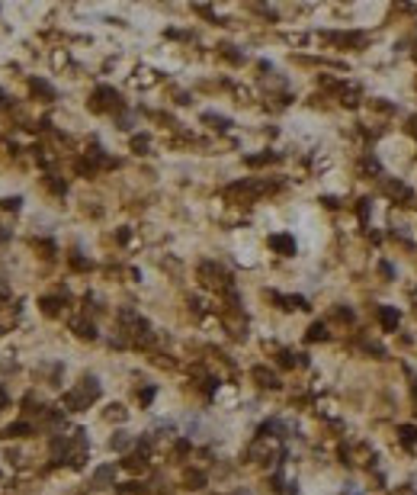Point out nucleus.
<instances>
[{
	"label": "nucleus",
	"instance_id": "obj_1",
	"mask_svg": "<svg viewBox=\"0 0 417 495\" xmlns=\"http://www.w3.org/2000/svg\"><path fill=\"white\" fill-rule=\"evenodd\" d=\"M93 399H100V383H97V376H84V383L64 396V405L71 412H80V409H87Z\"/></svg>",
	"mask_w": 417,
	"mask_h": 495
},
{
	"label": "nucleus",
	"instance_id": "obj_2",
	"mask_svg": "<svg viewBox=\"0 0 417 495\" xmlns=\"http://www.w3.org/2000/svg\"><path fill=\"white\" fill-rule=\"evenodd\" d=\"M113 106H119V93H116L113 87H97V93H93V110H113Z\"/></svg>",
	"mask_w": 417,
	"mask_h": 495
},
{
	"label": "nucleus",
	"instance_id": "obj_3",
	"mask_svg": "<svg viewBox=\"0 0 417 495\" xmlns=\"http://www.w3.org/2000/svg\"><path fill=\"white\" fill-rule=\"evenodd\" d=\"M202 277H209V286H231V277L225 274L218 264H202Z\"/></svg>",
	"mask_w": 417,
	"mask_h": 495
},
{
	"label": "nucleus",
	"instance_id": "obj_4",
	"mask_svg": "<svg viewBox=\"0 0 417 495\" xmlns=\"http://www.w3.org/2000/svg\"><path fill=\"white\" fill-rule=\"evenodd\" d=\"M398 309H392V306H382L379 309V322H382V328H385V331H395V328H398Z\"/></svg>",
	"mask_w": 417,
	"mask_h": 495
},
{
	"label": "nucleus",
	"instance_id": "obj_5",
	"mask_svg": "<svg viewBox=\"0 0 417 495\" xmlns=\"http://www.w3.org/2000/svg\"><path fill=\"white\" fill-rule=\"evenodd\" d=\"M270 248L279 251V254H292V251H296V241H292L289 235H273V238H270Z\"/></svg>",
	"mask_w": 417,
	"mask_h": 495
},
{
	"label": "nucleus",
	"instance_id": "obj_6",
	"mask_svg": "<svg viewBox=\"0 0 417 495\" xmlns=\"http://www.w3.org/2000/svg\"><path fill=\"white\" fill-rule=\"evenodd\" d=\"M116 479V470L113 466H100L97 473H93V486H109Z\"/></svg>",
	"mask_w": 417,
	"mask_h": 495
},
{
	"label": "nucleus",
	"instance_id": "obj_7",
	"mask_svg": "<svg viewBox=\"0 0 417 495\" xmlns=\"http://www.w3.org/2000/svg\"><path fill=\"white\" fill-rule=\"evenodd\" d=\"M254 379H260V386H270V389H276V386H279L276 373H270V370H263V367L254 370Z\"/></svg>",
	"mask_w": 417,
	"mask_h": 495
},
{
	"label": "nucleus",
	"instance_id": "obj_8",
	"mask_svg": "<svg viewBox=\"0 0 417 495\" xmlns=\"http://www.w3.org/2000/svg\"><path fill=\"white\" fill-rule=\"evenodd\" d=\"M109 447H113V450H128V447H132V434L119 431V434H116L113 440H109Z\"/></svg>",
	"mask_w": 417,
	"mask_h": 495
},
{
	"label": "nucleus",
	"instance_id": "obj_9",
	"mask_svg": "<svg viewBox=\"0 0 417 495\" xmlns=\"http://www.w3.org/2000/svg\"><path fill=\"white\" fill-rule=\"evenodd\" d=\"M29 434V424L26 422H16V424H10V428L3 431V437H26Z\"/></svg>",
	"mask_w": 417,
	"mask_h": 495
},
{
	"label": "nucleus",
	"instance_id": "obj_10",
	"mask_svg": "<svg viewBox=\"0 0 417 495\" xmlns=\"http://www.w3.org/2000/svg\"><path fill=\"white\" fill-rule=\"evenodd\" d=\"M74 328H77V335H80V338H97V328H93L90 322H77Z\"/></svg>",
	"mask_w": 417,
	"mask_h": 495
},
{
	"label": "nucleus",
	"instance_id": "obj_11",
	"mask_svg": "<svg viewBox=\"0 0 417 495\" xmlns=\"http://www.w3.org/2000/svg\"><path fill=\"white\" fill-rule=\"evenodd\" d=\"M202 119H206V123H212L215 129H228V126H231V123H228V119H225V116H215V113H206V116H202Z\"/></svg>",
	"mask_w": 417,
	"mask_h": 495
},
{
	"label": "nucleus",
	"instance_id": "obj_12",
	"mask_svg": "<svg viewBox=\"0 0 417 495\" xmlns=\"http://www.w3.org/2000/svg\"><path fill=\"white\" fill-rule=\"evenodd\" d=\"M401 440H405V444H417V428L414 424H405V428H401Z\"/></svg>",
	"mask_w": 417,
	"mask_h": 495
},
{
	"label": "nucleus",
	"instance_id": "obj_13",
	"mask_svg": "<svg viewBox=\"0 0 417 495\" xmlns=\"http://www.w3.org/2000/svg\"><path fill=\"white\" fill-rule=\"evenodd\" d=\"M32 93H42V97H55V90L45 80H32Z\"/></svg>",
	"mask_w": 417,
	"mask_h": 495
},
{
	"label": "nucleus",
	"instance_id": "obj_14",
	"mask_svg": "<svg viewBox=\"0 0 417 495\" xmlns=\"http://www.w3.org/2000/svg\"><path fill=\"white\" fill-rule=\"evenodd\" d=\"M308 338H311V341H321V338H327V328H324V325H311Z\"/></svg>",
	"mask_w": 417,
	"mask_h": 495
},
{
	"label": "nucleus",
	"instance_id": "obj_15",
	"mask_svg": "<svg viewBox=\"0 0 417 495\" xmlns=\"http://www.w3.org/2000/svg\"><path fill=\"white\" fill-rule=\"evenodd\" d=\"M106 418H116V422H122V418H125V409H122V405H109Z\"/></svg>",
	"mask_w": 417,
	"mask_h": 495
},
{
	"label": "nucleus",
	"instance_id": "obj_16",
	"mask_svg": "<svg viewBox=\"0 0 417 495\" xmlns=\"http://www.w3.org/2000/svg\"><path fill=\"white\" fill-rule=\"evenodd\" d=\"M186 483H189V489H199V486L206 483V479H202V473H189V476H186Z\"/></svg>",
	"mask_w": 417,
	"mask_h": 495
},
{
	"label": "nucleus",
	"instance_id": "obj_17",
	"mask_svg": "<svg viewBox=\"0 0 417 495\" xmlns=\"http://www.w3.org/2000/svg\"><path fill=\"white\" fill-rule=\"evenodd\" d=\"M19 203H23L19 196H10V200H0V206H3V209H13V212H16V209H19Z\"/></svg>",
	"mask_w": 417,
	"mask_h": 495
},
{
	"label": "nucleus",
	"instance_id": "obj_18",
	"mask_svg": "<svg viewBox=\"0 0 417 495\" xmlns=\"http://www.w3.org/2000/svg\"><path fill=\"white\" fill-rule=\"evenodd\" d=\"M125 466H128V470H145V460H141V457H128Z\"/></svg>",
	"mask_w": 417,
	"mask_h": 495
},
{
	"label": "nucleus",
	"instance_id": "obj_19",
	"mask_svg": "<svg viewBox=\"0 0 417 495\" xmlns=\"http://www.w3.org/2000/svg\"><path fill=\"white\" fill-rule=\"evenodd\" d=\"M132 148H135V151H145V148H148V139H145V135H135V139H132Z\"/></svg>",
	"mask_w": 417,
	"mask_h": 495
},
{
	"label": "nucleus",
	"instance_id": "obj_20",
	"mask_svg": "<svg viewBox=\"0 0 417 495\" xmlns=\"http://www.w3.org/2000/svg\"><path fill=\"white\" fill-rule=\"evenodd\" d=\"M6 405H10V392H6L3 383H0V409H6Z\"/></svg>",
	"mask_w": 417,
	"mask_h": 495
},
{
	"label": "nucleus",
	"instance_id": "obj_21",
	"mask_svg": "<svg viewBox=\"0 0 417 495\" xmlns=\"http://www.w3.org/2000/svg\"><path fill=\"white\" fill-rule=\"evenodd\" d=\"M388 190H392L395 196H408V187H401V184H388Z\"/></svg>",
	"mask_w": 417,
	"mask_h": 495
},
{
	"label": "nucleus",
	"instance_id": "obj_22",
	"mask_svg": "<svg viewBox=\"0 0 417 495\" xmlns=\"http://www.w3.org/2000/svg\"><path fill=\"white\" fill-rule=\"evenodd\" d=\"M3 100H6V93H3V90H0V106H3Z\"/></svg>",
	"mask_w": 417,
	"mask_h": 495
}]
</instances>
